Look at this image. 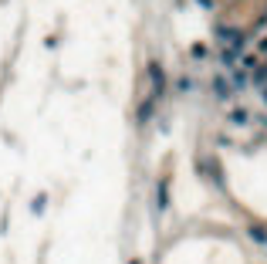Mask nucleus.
<instances>
[{
    "label": "nucleus",
    "instance_id": "f03ea898",
    "mask_svg": "<svg viewBox=\"0 0 267 264\" xmlns=\"http://www.w3.org/2000/svg\"><path fill=\"white\" fill-rule=\"evenodd\" d=\"M213 95L217 98H230L234 95V85H230L227 75H217V78H213Z\"/></svg>",
    "mask_w": 267,
    "mask_h": 264
},
{
    "label": "nucleus",
    "instance_id": "f257e3e1",
    "mask_svg": "<svg viewBox=\"0 0 267 264\" xmlns=\"http://www.w3.org/2000/svg\"><path fill=\"white\" fill-rule=\"evenodd\" d=\"M149 81H152V95L156 98H159L162 95V88H166V75H162V68H159V64H149Z\"/></svg>",
    "mask_w": 267,
    "mask_h": 264
},
{
    "label": "nucleus",
    "instance_id": "20e7f679",
    "mask_svg": "<svg viewBox=\"0 0 267 264\" xmlns=\"http://www.w3.org/2000/svg\"><path fill=\"white\" fill-rule=\"evenodd\" d=\"M230 122H234V126H247V122H251V112H247V109H234V112H230Z\"/></svg>",
    "mask_w": 267,
    "mask_h": 264
},
{
    "label": "nucleus",
    "instance_id": "423d86ee",
    "mask_svg": "<svg viewBox=\"0 0 267 264\" xmlns=\"http://www.w3.org/2000/svg\"><path fill=\"white\" fill-rule=\"evenodd\" d=\"M156 207L159 210H166V180L159 183V190H156Z\"/></svg>",
    "mask_w": 267,
    "mask_h": 264
},
{
    "label": "nucleus",
    "instance_id": "7ed1b4c3",
    "mask_svg": "<svg viewBox=\"0 0 267 264\" xmlns=\"http://www.w3.org/2000/svg\"><path fill=\"white\" fill-rule=\"evenodd\" d=\"M152 109H156V95H149L146 102L139 105V122H149V119H152Z\"/></svg>",
    "mask_w": 267,
    "mask_h": 264
},
{
    "label": "nucleus",
    "instance_id": "1a4fd4ad",
    "mask_svg": "<svg viewBox=\"0 0 267 264\" xmlns=\"http://www.w3.org/2000/svg\"><path fill=\"white\" fill-rule=\"evenodd\" d=\"M203 4H206V7H210V0H203Z\"/></svg>",
    "mask_w": 267,
    "mask_h": 264
},
{
    "label": "nucleus",
    "instance_id": "6e6552de",
    "mask_svg": "<svg viewBox=\"0 0 267 264\" xmlns=\"http://www.w3.org/2000/svg\"><path fill=\"white\" fill-rule=\"evenodd\" d=\"M264 105H267V88H264Z\"/></svg>",
    "mask_w": 267,
    "mask_h": 264
},
{
    "label": "nucleus",
    "instance_id": "0eeeda50",
    "mask_svg": "<svg viewBox=\"0 0 267 264\" xmlns=\"http://www.w3.org/2000/svg\"><path fill=\"white\" fill-rule=\"evenodd\" d=\"M189 88H193V78H186V75H183V78H179V92H189Z\"/></svg>",
    "mask_w": 267,
    "mask_h": 264
},
{
    "label": "nucleus",
    "instance_id": "39448f33",
    "mask_svg": "<svg viewBox=\"0 0 267 264\" xmlns=\"http://www.w3.org/2000/svg\"><path fill=\"white\" fill-rule=\"evenodd\" d=\"M251 237L257 240L260 248H267V231H264V227H257V224H254V227H251Z\"/></svg>",
    "mask_w": 267,
    "mask_h": 264
}]
</instances>
